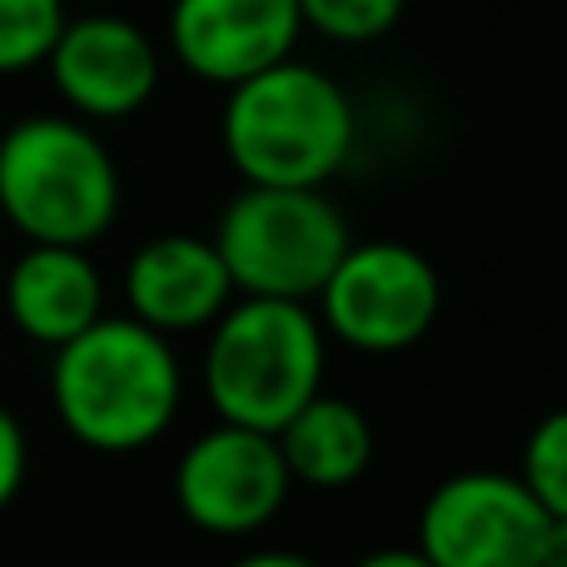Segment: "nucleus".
<instances>
[{
  "label": "nucleus",
  "mask_w": 567,
  "mask_h": 567,
  "mask_svg": "<svg viewBox=\"0 0 567 567\" xmlns=\"http://www.w3.org/2000/svg\"><path fill=\"white\" fill-rule=\"evenodd\" d=\"M55 413L85 449L135 453L175 423L185 399L175 343L140 319L100 313L85 333L55 349L50 369Z\"/></svg>",
  "instance_id": "obj_1"
},
{
  "label": "nucleus",
  "mask_w": 567,
  "mask_h": 567,
  "mask_svg": "<svg viewBox=\"0 0 567 567\" xmlns=\"http://www.w3.org/2000/svg\"><path fill=\"white\" fill-rule=\"evenodd\" d=\"M225 150L245 185L323 189L353 155V105L333 75L289 55L229 85Z\"/></svg>",
  "instance_id": "obj_2"
},
{
  "label": "nucleus",
  "mask_w": 567,
  "mask_h": 567,
  "mask_svg": "<svg viewBox=\"0 0 567 567\" xmlns=\"http://www.w3.org/2000/svg\"><path fill=\"white\" fill-rule=\"evenodd\" d=\"M323 333L319 313L293 299L239 293L205 343V393L225 423L279 433L313 393L323 389Z\"/></svg>",
  "instance_id": "obj_3"
},
{
  "label": "nucleus",
  "mask_w": 567,
  "mask_h": 567,
  "mask_svg": "<svg viewBox=\"0 0 567 567\" xmlns=\"http://www.w3.org/2000/svg\"><path fill=\"white\" fill-rule=\"evenodd\" d=\"M0 215L30 245L90 249L120 215L105 140L70 115H25L0 135Z\"/></svg>",
  "instance_id": "obj_4"
},
{
  "label": "nucleus",
  "mask_w": 567,
  "mask_h": 567,
  "mask_svg": "<svg viewBox=\"0 0 567 567\" xmlns=\"http://www.w3.org/2000/svg\"><path fill=\"white\" fill-rule=\"evenodd\" d=\"M349 245V219L323 189L245 185L215 225L229 284L255 299L313 303Z\"/></svg>",
  "instance_id": "obj_5"
},
{
  "label": "nucleus",
  "mask_w": 567,
  "mask_h": 567,
  "mask_svg": "<svg viewBox=\"0 0 567 567\" xmlns=\"http://www.w3.org/2000/svg\"><path fill=\"white\" fill-rule=\"evenodd\" d=\"M319 323L359 353H403L433 329L443 303L439 269L399 239L349 245L319 289Z\"/></svg>",
  "instance_id": "obj_6"
},
{
  "label": "nucleus",
  "mask_w": 567,
  "mask_h": 567,
  "mask_svg": "<svg viewBox=\"0 0 567 567\" xmlns=\"http://www.w3.org/2000/svg\"><path fill=\"white\" fill-rule=\"evenodd\" d=\"M548 513L518 473L468 468L429 493L419 553L433 567H538Z\"/></svg>",
  "instance_id": "obj_7"
},
{
  "label": "nucleus",
  "mask_w": 567,
  "mask_h": 567,
  "mask_svg": "<svg viewBox=\"0 0 567 567\" xmlns=\"http://www.w3.org/2000/svg\"><path fill=\"white\" fill-rule=\"evenodd\" d=\"M293 478L279 458L275 433L219 419L199 433L175 468V503L195 528L219 538H245L275 523Z\"/></svg>",
  "instance_id": "obj_8"
},
{
  "label": "nucleus",
  "mask_w": 567,
  "mask_h": 567,
  "mask_svg": "<svg viewBox=\"0 0 567 567\" xmlns=\"http://www.w3.org/2000/svg\"><path fill=\"white\" fill-rule=\"evenodd\" d=\"M60 100L80 120H125L150 105L159 85V55L150 35L125 16L65 20L45 55Z\"/></svg>",
  "instance_id": "obj_9"
},
{
  "label": "nucleus",
  "mask_w": 567,
  "mask_h": 567,
  "mask_svg": "<svg viewBox=\"0 0 567 567\" xmlns=\"http://www.w3.org/2000/svg\"><path fill=\"white\" fill-rule=\"evenodd\" d=\"M299 30V0H175L169 10L179 65L225 90L289 60Z\"/></svg>",
  "instance_id": "obj_10"
},
{
  "label": "nucleus",
  "mask_w": 567,
  "mask_h": 567,
  "mask_svg": "<svg viewBox=\"0 0 567 567\" xmlns=\"http://www.w3.org/2000/svg\"><path fill=\"white\" fill-rule=\"evenodd\" d=\"M235 284L219 259L215 239L199 235H159L145 249H135L125 269V303L130 319H140L145 329L165 333H195L209 329L219 313L235 303Z\"/></svg>",
  "instance_id": "obj_11"
},
{
  "label": "nucleus",
  "mask_w": 567,
  "mask_h": 567,
  "mask_svg": "<svg viewBox=\"0 0 567 567\" xmlns=\"http://www.w3.org/2000/svg\"><path fill=\"white\" fill-rule=\"evenodd\" d=\"M6 309L25 339L60 349L75 333L105 313V279L85 249L70 245H30L10 265L6 279Z\"/></svg>",
  "instance_id": "obj_12"
},
{
  "label": "nucleus",
  "mask_w": 567,
  "mask_h": 567,
  "mask_svg": "<svg viewBox=\"0 0 567 567\" xmlns=\"http://www.w3.org/2000/svg\"><path fill=\"white\" fill-rule=\"evenodd\" d=\"M279 458L293 483L303 488H349L373 463V423L359 403L313 393L299 413L275 433Z\"/></svg>",
  "instance_id": "obj_13"
},
{
  "label": "nucleus",
  "mask_w": 567,
  "mask_h": 567,
  "mask_svg": "<svg viewBox=\"0 0 567 567\" xmlns=\"http://www.w3.org/2000/svg\"><path fill=\"white\" fill-rule=\"evenodd\" d=\"M65 20V0H0V75L40 65Z\"/></svg>",
  "instance_id": "obj_14"
},
{
  "label": "nucleus",
  "mask_w": 567,
  "mask_h": 567,
  "mask_svg": "<svg viewBox=\"0 0 567 567\" xmlns=\"http://www.w3.org/2000/svg\"><path fill=\"white\" fill-rule=\"evenodd\" d=\"M403 16V0H299L303 30H319L339 45H373Z\"/></svg>",
  "instance_id": "obj_15"
},
{
  "label": "nucleus",
  "mask_w": 567,
  "mask_h": 567,
  "mask_svg": "<svg viewBox=\"0 0 567 567\" xmlns=\"http://www.w3.org/2000/svg\"><path fill=\"white\" fill-rule=\"evenodd\" d=\"M523 483L548 518H567V409L548 413L523 443Z\"/></svg>",
  "instance_id": "obj_16"
},
{
  "label": "nucleus",
  "mask_w": 567,
  "mask_h": 567,
  "mask_svg": "<svg viewBox=\"0 0 567 567\" xmlns=\"http://www.w3.org/2000/svg\"><path fill=\"white\" fill-rule=\"evenodd\" d=\"M25 429H20V419L0 403V513L16 503L20 483H25Z\"/></svg>",
  "instance_id": "obj_17"
},
{
  "label": "nucleus",
  "mask_w": 567,
  "mask_h": 567,
  "mask_svg": "<svg viewBox=\"0 0 567 567\" xmlns=\"http://www.w3.org/2000/svg\"><path fill=\"white\" fill-rule=\"evenodd\" d=\"M538 567H567V518H548V533H543V558Z\"/></svg>",
  "instance_id": "obj_18"
},
{
  "label": "nucleus",
  "mask_w": 567,
  "mask_h": 567,
  "mask_svg": "<svg viewBox=\"0 0 567 567\" xmlns=\"http://www.w3.org/2000/svg\"><path fill=\"white\" fill-rule=\"evenodd\" d=\"M353 567H433V563L423 558L419 548H379V553H369V558H359Z\"/></svg>",
  "instance_id": "obj_19"
},
{
  "label": "nucleus",
  "mask_w": 567,
  "mask_h": 567,
  "mask_svg": "<svg viewBox=\"0 0 567 567\" xmlns=\"http://www.w3.org/2000/svg\"><path fill=\"white\" fill-rule=\"evenodd\" d=\"M229 567H319L313 558H303V553H284V548H265V553H249V558L229 563Z\"/></svg>",
  "instance_id": "obj_20"
}]
</instances>
